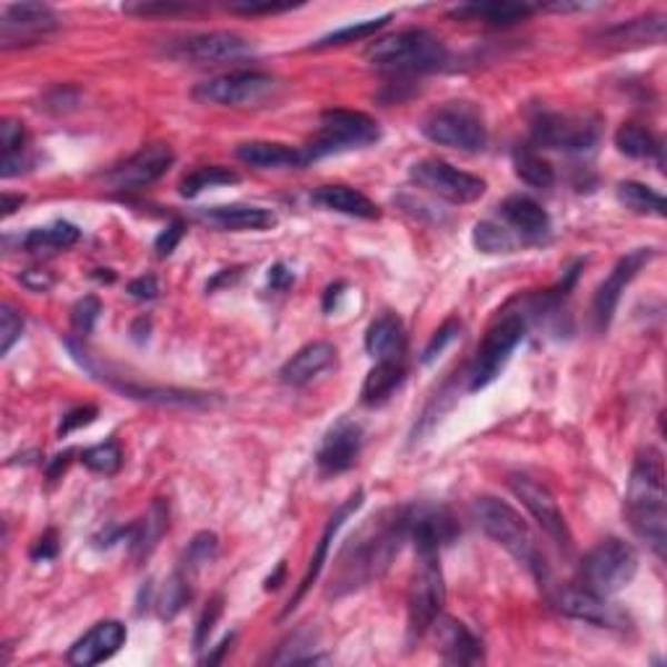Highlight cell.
<instances>
[{
    "label": "cell",
    "instance_id": "ba28073f",
    "mask_svg": "<svg viewBox=\"0 0 667 667\" xmlns=\"http://www.w3.org/2000/svg\"><path fill=\"white\" fill-rule=\"evenodd\" d=\"M446 603V584L438 552H417V568L409 581L407 613L409 639H422L441 616Z\"/></svg>",
    "mask_w": 667,
    "mask_h": 667
},
{
    "label": "cell",
    "instance_id": "9f6ffc18",
    "mask_svg": "<svg viewBox=\"0 0 667 667\" xmlns=\"http://www.w3.org/2000/svg\"><path fill=\"white\" fill-rule=\"evenodd\" d=\"M292 282H295L292 271L287 269L285 263H275V267L269 269V287H271V290L282 292V290H287V287H290Z\"/></svg>",
    "mask_w": 667,
    "mask_h": 667
},
{
    "label": "cell",
    "instance_id": "7bdbcfd3",
    "mask_svg": "<svg viewBox=\"0 0 667 667\" xmlns=\"http://www.w3.org/2000/svg\"><path fill=\"white\" fill-rule=\"evenodd\" d=\"M219 552V537L215 532H199L191 540V545H188L186 550V558H183V571L188 576H193L196 571H201L203 566H209L211 560L217 558Z\"/></svg>",
    "mask_w": 667,
    "mask_h": 667
},
{
    "label": "cell",
    "instance_id": "30bf717a",
    "mask_svg": "<svg viewBox=\"0 0 667 667\" xmlns=\"http://www.w3.org/2000/svg\"><path fill=\"white\" fill-rule=\"evenodd\" d=\"M422 136L438 147L459 151H480L488 143V128L472 104L451 102L422 120Z\"/></svg>",
    "mask_w": 667,
    "mask_h": 667
},
{
    "label": "cell",
    "instance_id": "11a10c76",
    "mask_svg": "<svg viewBox=\"0 0 667 667\" xmlns=\"http://www.w3.org/2000/svg\"><path fill=\"white\" fill-rule=\"evenodd\" d=\"M157 292H159V287H157L155 277H139L128 285V295H133V298H139V300L157 298Z\"/></svg>",
    "mask_w": 667,
    "mask_h": 667
},
{
    "label": "cell",
    "instance_id": "ab89813d",
    "mask_svg": "<svg viewBox=\"0 0 667 667\" xmlns=\"http://www.w3.org/2000/svg\"><path fill=\"white\" fill-rule=\"evenodd\" d=\"M472 242L477 250L482 253H514L517 250V238H514L511 230H506L504 225L490 222V219H482V222L475 225L472 230Z\"/></svg>",
    "mask_w": 667,
    "mask_h": 667
},
{
    "label": "cell",
    "instance_id": "9c48e42d",
    "mask_svg": "<svg viewBox=\"0 0 667 667\" xmlns=\"http://www.w3.org/2000/svg\"><path fill=\"white\" fill-rule=\"evenodd\" d=\"M529 131L542 149L589 151L600 141V118L589 112L540 110L529 123Z\"/></svg>",
    "mask_w": 667,
    "mask_h": 667
},
{
    "label": "cell",
    "instance_id": "681fc988",
    "mask_svg": "<svg viewBox=\"0 0 667 667\" xmlns=\"http://www.w3.org/2000/svg\"><path fill=\"white\" fill-rule=\"evenodd\" d=\"M94 417H97V407H76V409H71V412H68V415L63 417V422H60L58 436L63 438V436H68V434H73L76 428L89 426V422H92Z\"/></svg>",
    "mask_w": 667,
    "mask_h": 667
},
{
    "label": "cell",
    "instance_id": "f907efd6",
    "mask_svg": "<svg viewBox=\"0 0 667 667\" xmlns=\"http://www.w3.org/2000/svg\"><path fill=\"white\" fill-rule=\"evenodd\" d=\"M191 9L193 6H186V3H131V6H126L128 13H141V17H155V13L170 17V13H183Z\"/></svg>",
    "mask_w": 667,
    "mask_h": 667
},
{
    "label": "cell",
    "instance_id": "f35d334b",
    "mask_svg": "<svg viewBox=\"0 0 667 667\" xmlns=\"http://www.w3.org/2000/svg\"><path fill=\"white\" fill-rule=\"evenodd\" d=\"M188 600H191V576H188L183 568H178V571L165 581L162 593L157 597L159 616L176 618Z\"/></svg>",
    "mask_w": 667,
    "mask_h": 667
},
{
    "label": "cell",
    "instance_id": "ffe728a7",
    "mask_svg": "<svg viewBox=\"0 0 667 667\" xmlns=\"http://www.w3.org/2000/svg\"><path fill=\"white\" fill-rule=\"evenodd\" d=\"M362 449V428L350 417H342L339 422H334L329 434L323 436L321 446H318L316 465L323 475H342L347 469L355 467V461L360 457Z\"/></svg>",
    "mask_w": 667,
    "mask_h": 667
},
{
    "label": "cell",
    "instance_id": "603a6c76",
    "mask_svg": "<svg viewBox=\"0 0 667 667\" xmlns=\"http://www.w3.org/2000/svg\"><path fill=\"white\" fill-rule=\"evenodd\" d=\"M362 498H366V496H362V490L352 492V496L347 498L345 504L337 509V514H334V517L329 519V525H326L323 535H321V540H318V548H316V552H313V558H310L308 571H306V576H302L298 593H295V597L290 600V605H287L285 616H290V613H292L295 608H298V603L302 600V595H306L308 589L313 587V581L318 579V574H321V568H323V564H326V558H329V548H331L334 537H337V532H339V529H342L345 521L350 519L352 514L360 509V506H362Z\"/></svg>",
    "mask_w": 667,
    "mask_h": 667
},
{
    "label": "cell",
    "instance_id": "3957f363",
    "mask_svg": "<svg viewBox=\"0 0 667 667\" xmlns=\"http://www.w3.org/2000/svg\"><path fill=\"white\" fill-rule=\"evenodd\" d=\"M472 517L492 542L500 545L509 556L517 558L521 566H527L537 579H545V576H548L545 556L540 552V548H537L532 529H529L527 521L521 519V514L517 509H511L506 500H498L492 496L475 498Z\"/></svg>",
    "mask_w": 667,
    "mask_h": 667
},
{
    "label": "cell",
    "instance_id": "d590c367",
    "mask_svg": "<svg viewBox=\"0 0 667 667\" xmlns=\"http://www.w3.org/2000/svg\"><path fill=\"white\" fill-rule=\"evenodd\" d=\"M81 238L79 227L71 222H52L48 227H37L24 238V248L32 253H42V250H66L71 248L76 240Z\"/></svg>",
    "mask_w": 667,
    "mask_h": 667
},
{
    "label": "cell",
    "instance_id": "f546056e",
    "mask_svg": "<svg viewBox=\"0 0 667 667\" xmlns=\"http://www.w3.org/2000/svg\"><path fill=\"white\" fill-rule=\"evenodd\" d=\"M405 323L397 313H381L366 331V350L376 360L405 358Z\"/></svg>",
    "mask_w": 667,
    "mask_h": 667
},
{
    "label": "cell",
    "instance_id": "91938a15",
    "mask_svg": "<svg viewBox=\"0 0 667 667\" xmlns=\"http://www.w3.org/2000/svg\"><path fill=\"white\" fill-rule=\"evenodd\" d=\"M345 282H337V285H331L329 290H326V295H323V310L326 313H329V310L337 306V300H339V295H342V290H345Z\"/></svg>",
    "mask_w": 667,
    "mask_h": 667
},
{
    "label": "cell",
    "instance_id": "4316f807",
    "mask_svg": "<svg viewBox=\"0 0 667 667\" xmlns=\"http://www.w3.org/2000/svg\"><path fill=\"white\" fill-rule=\"evenodd\" d=\"M500 217L527 240H542L550 235V215L529 196H509L500 203Z\"/></svg>",
    "mask_w": 667,
    "mask_h": 667
},
{
    "label": "cell",
    "instance_id": "6125c7cd",
    "mask_svg": "<svg viewBox=\"0 0 667 667\" xmlns=\"http://www.w3.org/2000/svg\"><path fill=\"white\" fill-rule=\"evenodd\" d=\"M68 459H71V451H66V454H60V457H56V461H52V467H50V480H56V477L60 475V469L68 467Z\"/></svg>",
    "mask_w": 667,
    "mask_h": 667
},
{
    "label": "cell",
    "instance_id": "4dcf8cb0",
    "mask_svg": "<svg viewBox=\"0 0 667 667\" xmlns=\"http://www.w3.org/2000/svg\"><path fill=\"white\" fill-rule=\"evenodd\" d=\"M235 157L250 167H261V170H279V167L306 165L302 149H292L279 141H246L235 149Z\"/></svg>",
    "mask_w": 667,
    "mask_h": 667
},
{
    "label": "cell",
    "instance_id": "db71d44e",
    "mask_svg": "<svg viewBox=\"0 0 667 667\" xmlns=\"http://www.w3.org/2000/svg\"><path fill=\"white\" fill-rule=\"evenodd\" d=\"M29 556H32V560L56 558L58 556V535L56 532H44L40 540L34 542V548H32V552H29Z\"/></svg>",
    "mask_w": 667,
    "mask_h": 667
},
{
    "label": "cell",
    "instance_id": "8fae6325",
    "mask_svg": "<svg viewBox=\"0 0 667 667\" xmlns=\"http://www.w3.org/2000/svg\"><path fill=\"white\" fill-rule=\"evenodd\" d=\"M409 178H412L417 188H422V191L434 193L449 203H475L488 191V183H485L482 178L434 157L420 159V162L409 167Z\"/></svg>",
    "mask_w": 667,
    "mask_h": 667
},
{
    "label": "cell",
    "instance_id": "7dc6e473",
    "mask_svg": "<svg viewBox=\"0 0 667 667\" xmlns=\"http://www.w3.org/2000/svg\"><path fill=\"white\" fill-rule=\"evenodd\" d=\"M100 313H102V306H100V300L97 298H83V300H79L73 306V329L79 331V334H89L94 329V323H97V318H100Z\"/></svg>",
    "mask_w": 667,
    "mask_h": 667
},
{
    "label": "cell",
    "instance_id": "ac0fdd59",
    "mask_svg": "<svg viewBox=\"0 0 667 667\" xmlns=\"http://www.w3.org/2000/svg\"><path fill=\"white\" fill-rule=\"evenodd\" d=\"M550 603L558 613L568 618L584 620L600 628H626V616L616 605L608 603V597L589 593L584 587H558L550 593Z\"/></svg>",
    "mask_w": 667,
    "mask_h": 667
},
{
    "label": "cell",
    "instance_id": "7402d4cb",
    "mask_svg": "<svg viewBox=\"0 0 667 667\" xmlns=\"http://www.w3.org/2000/svg\"><path fill=\"white\" fill-rule=\"evenodd\" d=\"M126 636V626L120 620H102L73 644L71 651H68V663L76 667L100 665L123 647Z\"/></svg>",
    "mask_w": 667,
    "mask_h": 667
},
{
    "label": "cell",
    "instance_id": "d4e9b609",
    "mask_svg": "<svg viewBox=\"0 0 667 667\" xmlns=\"http://www.w3.org/2000/svg\"><path fill=\"white\" fill-rule=\"evenodd\" d=\"M667 19L663 13L651 17L620 21V24L605 29L600 42L605 48H644V44H663L665 42Z\"/></svg>",
    "mask_w": 667,
    "mask_h": 667
},
{
    "label": "cell",
    "instance_id": "836d02e7",
    "mask_svg": "<svg viewBox=\"0 0 667 667\" xmlns=\"http://www.w3.org/2000/svg\"><path fill=\"white\" fill-rule=\"evenodd\" d=\"M616 147L620 155L634 157V159H649V157H659L663 162V143L655 139V133L649 128H644L639 123H626L616 131Z\"/></svg>",
    "mask_w": 667,
    "mask_h": 667
},
{
    "label": "cell",
    "instance_id": "bcb514c9",
    "mask_svg": "<svg viewBox=\"0 0 667 667\" xmlns=\"http://www.w3.org/2000/svg\"><path fill=\"white\" fill-rule=\"evenodd\" d=\"M222 608H225V605H222V597H219V595L211 597L207 608H203L199 624H196V636H193V647L196 649L207 647L209 636H211V631H215L219 616H222Z\"/></svg>",
    "mask_w": 667,
    "mask_h": 667
},
{
    "label": "cell",
    "instance_id": "2e32d148",
    "mask_svg": "<svg viewBox=\"0 0 667 667\" xmlns=\"http://www.w3.org/2000/svg\"><path fill=\"white\" fill-rule=\"evenodd\" d=\"M253 52V42L235 32H203L191 34L170 48V56L191 63H232Z\"/></svg>",
    "mask_w": 667,
    "mask_h": 667
},
{
    "label": "cell",
    "instance_id": "8992f818",
    "mask_svg": "<svg viewBox=\"0 0 667 667\" xmlns=\"http://www.w3.org/2000/svg\"><path fill=\"white\" fill-rule=\"evenodd\" d=\"M378 139H381V128L366 112L326 110L313 139L302 147V157H306V165H310L316 159L342 155V151L366 149Z\"/></svg>",
    "mask_w": 667,
    "mask_h": 667
},
{
    "label": "cell",
    "instance_id": "e0dca14e",
    "mask_svg": "<svg viewBox=\"0 0 667 667\" xmlns=\"http://www.w3.org/2000/svg\"><path fill=\"white\" fill-rule=\"evenodd\" d=\"M172 159L176 155H172L170 143H149V147L136 151L131 159H126L123 165H118L116 170H110L104 180L116 191H139V188H147L162 178L170 170Z\"/></svg>",
    "mask_w": 667,
    "mask_h": 667
},
{
    "label": "cell",
    "instance_id": "9a60e30c",
    "mask_svg": "<svg viewBox=\"0 0 667 667\" xmlns=\"http://www.w3.org/2000/svg\"><path fill=\"white\" fill-rule=\"evenodd\" d=\"M407 540L415 542V552H441L459 537V525L446 506L415 504L405 509Z\"/></svg>",
    "mask_w": 667,
    "mask_h": 667
},
{
    "label": "cell",
    "instance_id": "b9f144b4",
    "mask_svg": "<svg viewBox=\"0 0 667 667\" xmlns=\"http://www.w3.org/2000/svg\"><path fill=\"white\" fill-rule=\"evenodd\" d=\"M389 21H391V17H389V13H386V17L358 21V24L342 27V29H337V32L321 37V40L316 42V48H334V44H350V42L368 40V37H374V34L381 32V29L386 24H389Z\"/></svg>",
    "mask_w": 667,
    "mask_h": 667
},
{
    "label": "cell",
    "instance_id": "d6986e66",
    "mask_svg": "<svg viewBox=\"0 0 667 667\" xmlns=\"http://www.w3.org/2000/svg\"><path fill=\"white\" fill-rule=\"evenodd\" d=\"M655 259V250L651 248H636L631 253H626L624 259H620L608 277H605V282L597 287L595 300H593V313H595V323L597 329L605 331L613 321V313H616L620 295L628 285H631V279L639 275V271L647 267V263Z\"/></svg>",
    "mask_w": 667,
    "mask_h": 667
},
{
    "label": "cell",
    "instance_id": "f5cc1de1",
    "mask_svg": "<svg viewBox=\"0 0 667 667\" xmlns=\"http://www.w3.org/2000/svg\"><path fill=\"white\" fill-rule=\"evenodd\" d=\"M295 9L290 3H235L230 6V11L235 13H246V17H259V13H285Z\"/></svg>",
    "mask_w": 667,
    "mask_h": 667
},
{
    "label": "cell",
    "instance_id": "f6af8a7d",
    "mask_svg": "<svg viewBox=\"0 0 667 667\" xmlns=\"http://www.w3.org/2000/svg\"><path fill=\"white\" fill-rule=\"evenodd\" d=\"M21 331H24V321H21L17 310L6 302V306L0 308V355L11 352V347L21 339Z\"/></svg>",
    "mask_w": 667,
    "mask_h": 667
},
{
    "label": "cell",
    "instance_id": "6da1fadb",
    "mask_svg": "<svg viewBox=\"0 0 667 667\" xmlns=\"http://www.w3.org/2000/svg\"><path fill=\"white\" fill-rule=\"evenodd\" d=\"M407 540L405 509L381 511L368 521L358 535H352L334 566L329 597H345L355 589L368 587L381 579L391 560L399 556L401 542Z\"/></svg>",
    "mask_w": 667,
    "mask_h": 667
},
{
    "label": "cell",
    "instance_id": "680465c9",
    "mask_svg": "<svg viewBox=\"0 0 667 667\" xmlns=\"http://www.w3.org/2000/svg\"><path fill=\"white\" fill-rule=\"evenodd\" d=\"M232 639H235V636H232V634H230V636H225V639L217 644V649H215V651H211V655H207V657H203V659H201V665H217V663H222V657L227 655V649H230V644H232Z\"/></svg>",
    "mask_w": 667,
    "mask_h": 667
},
{
    "label": "cell",
    "instance_id": "7a4b0ae2",
    "mask_svg": "<svg viewBox=\"0 0 667 667\" xmlns=\"http://www.w3.org/2000/svg\"><path fill=\"white\" fill-rule=\"evenodd\" d=\"M667 496H665V469L663 457L647 449L636 459L626 492V519L628 527L647 548L663 560L667 545Z\"/></svg>",
    "mask_w": 667,
    "mask_h": 667
},
{
    "label": "cell",
    "instance_id": "816d5d0a",
    "mask_svg": "<svg viewBox=\"0 0 667 667\" xmlns=\"http://www.w3.org/2000/svg\"><path fill=\"white\" fill-rule=\"evenodd\" d=\"M180 238H183V222H172L170 227H165L162 232H159V238L155 240V250H157V256H170L172 250L178 248V242H180Z\"/></svg>",
    "mask_w": 667,
    "mask_h": 667
},
{
    "label": "cell",
    "instance_id": "7c38bea8",
    "mask_svg": "<svg viewBox=\"0 0 667 667\" xmlns=\"http://www.w3.org/2000/svg\"><path fill=\"white\" fill-rule=\"evenodd\" d=\"M277 87L275 76L261 71H230L215 79L199 83L193 97L209 104H225V108H246V104H259Z\"/></svg>",
    "mask_w": 667,
    "mask_h": 667
},
{
    "label": "cell",
    "instance_id": "4fadbf2b",
    "mask_svg": "<svg viewBox=\"0 0 667 667\" xmlns=\"http://www.w3.org/2000/svg\"><path fill=\"white\" fill-rule=\"evenodd\" d=\"M60 27L58 13L48 3H13L0 13V44L6 50L27 48L50 37Z\"/></svg>",
    "mask_w": 667,
    "mask_h": 667
},
{
    "label": "cell",
    "instance_id": "277c9868",
    "mask_svg": "<svg viewBox=\"0 0 667 667\" xmlns=\"http://www.w3.org/2000/svg\"><path fill=\"white\" fill-rule=\"evenodd\" d=\"M540 313V302H521V308H504L496 321L488 326L480 347H477L475 362L469 368V391H480L492 384L509 362L511 352L525 339L529 316Z\"/></svg>",
    "mask_w": 667,
    "mask_h": 667
},
{
    "label": "cell",
    "instance_id": "c3c4849f",
    "mask_svg": "<svg viewBox=\"0 0 667 667\" xmlns=\"http://www.w3.org/2000/svg\"><path fill=\"white\" fill-rule=\"evenodd\" d=\"M459 334V323L457 321H446L441 329L434 334V339H430L426 352H422V362H434L438 355H441L446 347H449L454 339H457Z\"/></svg>",
    "mask_w": 667,
    "mask_h": 667
},
{
    "label": "cell",
    "instance_id": "52a82bcc",
    "mask_svg": "<svg viewBox=\"0 0 667 667\" xmlns=\"http://www.w3.org/2000/svg\"><path fill=\"white\" fill-rule=\"evenodd\" d=\"M636 571H639V556L631 545L618 537H608L584 556L579 566V587L595 595L613 597L634 581Z\"/></svg>",
    "mask_w": 667,
    "mask_h": 667
},
{
    "label": "cell",
    "instance_id": "5b68a950",
    "mask_svg": "<svg viewBox=\"0 0 667 667\" xmlns=\"http://www.w3.org/2000/svg\"><path fill=\"white\" fill-rule=\"evenodd\" d=\"M366 60L370 66L389 68V71L426 73L444 68L449 52L428 29H401V32L378 37L376 42H370Z\"/></svg>",
    "mask_w": 667,
    "mask_h": 667
},
{
    "label": "cell",
    "instance_id": "44dd1931",
    "mask_svg": "<svg viewBox=\"0 0 667 667\" xmlns=\"http://www.w3.org/2000/svg\"><path fill=\"white\" fill-rule=\"evenodd\" d=\"M430 631L436 634V649L441 655L444 663L449 665H477L482 663L485 649L482 641L469 631L465 624L454 618L438 616L436 624L430 626Z\"/></svg>",
    "mask_w": 667,
    "mask_h": 667
},
{
    "label": "cell",
    "instance_id": "83f0119b",
    "mask_svg": "<svg viewBox=\"0 0 667 667\" xmlns=\"http://www.w3.org/2000/svg\"><path fill=\"white\" fill-rule=\"evenodd\" d=\"M167 527H170V509L162 498L151 500L147 514L131 525V535H128V548H131L133 560H147L165 537Z\"/></svg>",
    "mask_w": 667,
    "mask_h": 667
},
{
    "label": "cell",
    "instance_id": "60d3db41",
    "mask_svg": "<svg viewBox=\"0 0 667 667\" xmlns=\"http://www.w3.org/2000/svg\"><path fill=\"white\" fill-rule=\"evenodd\" d=\"M81 465L97 475H116L123 467V449L118 441H104L81 451Z\"/></svg>",
    "mask_w": 667,
    "mask_h": 667
},
{
    "label": "cell",
    "instance_id": "d6a6232c",
    "mask_svg": "<svg viewBox=\"0 0 667 667\" xmlns=\"http://www.w3.org/2000/svg\"><path fill=\"white\" fill-rule=\"evenodd\" d=\"M535 9L527 3H472V6H459L451 11V17L467 19V21H482L490 27H509L517 21L527 19Z\"/></svg>",
    "mask_w": 667,
    "mask_h": 667
},
{
    "label": "cell",
    "instance_id": "1f68e13d",
    "mask_svg": "<svg viewBox=\"0 0 667 667\" xmlns=\"http://www.w3.org/2000/svg\"><path fill=\"white\" fill-rule=\"evenodd\" d=\"M405 374H407L405 358L378 360L374 370L366 376V384H362V391H360L362 405L368 407L384 405V401L399 389L401 381H405Z\"/></svg>",
    "mask_w": 667,
    "mask_h": 667
},
{
    "label": "cell",
    "instance_id": "484cf974",
    "mask_svg": "<svg viewBox=\"0 0 667 667\" xmlns=\"http://www.w3.org/2000/svg\"><path fill=\"white\" fill-rule=\"evenodd\" d=\"M334 360H337V347L331 342H310L300 347V350L285 362L282 370H279V378H282L287 386H306L308 381H313L316 376H321L326 368H331Z\"/></svg>",
    "mask_w": 667,
    "mask_h": 667
},
{
    "label": "cell",
    "instance_id": "f1b7e54d",
    "mask_svg": "<svg viewBox=\"0 0 667 667\" xmlns=\"http://www.w3.org/2000/svg\"><path fill=\"white\" fill-rule=\"evenodd\" d=\"M310 201L326 211H337V215L358 217V219H378L381 211L366 193L355 191L350 186H321L313 191Z\"/></svg>",
    "mask_w": 667,
    "mask_h": 667
},
{
    "label": "cell",
    "instance_id": "cb8c5ba5",
    "mask_svg": "<svg viewBox=\"0 0 667 667\" xmlns=\"http://www.w3.org/2000/svg\"><path fill=\"white\" fill-rule=\"evenodd\" d=\"M199 217L203 222L217 227V230L230 232H261L277 225V215L261 207H246V203H230V207H209L201 209Z\"/></svg>",
    "mask_w": 667,
    "mask_h": 667
},
{
    "label": "cell",
    "instance_id": "94428289",
    "mask_svg": "<svg viewBox=\"0 0 667 667\" xmlns=\"http://www.w3.org/2000/svg\"><path fill=\"white\" fill-rule=\"evenodd\" d=\"M21 203H24V196H11L3 193V217H11L13 211H17Z\"/></svg>",
    "mask_w": 667,
    "mask_h": 667
},
{
    "label": "cell",
    "instance_id": "8d00e7d4",
    "mask_svg": "<svg viewBox=\"0 0 667 667\" xmlns=\"http://www.w3.org/2000/svg\"><path fill=\"white\" fill-rule=\"evenodd\" d=\"M238 180H240V176L238 172H232L230 167L207 165V167H199V170L188 172V176L180 180V196H186V199H196V196L207 191V188L232 186V183H238Z\"/></svg>",
    "mask_w": 667,
    "mask_h": 667
},
{
    "label": "cell",
    "instance_id": "6f0895ef",
    "mask_svg": "<svg viewBox=\"0 0 667 667\" xmlns=\"http://www.w3.org/2000/svg\"><path fill=\"white\" fill-rule=\"evenodd\" d=\"M21 282H24L29 290H34V292H42V290H48V287L52 285V279L48 277V275H42V271H27L24 277H21Z\"/></svg>",
    "mask_w": 667,
    "mask_h": 667
},
{
    "label": "cell",
    "instance_id": "ee69618b",
    "mask_svg": "<svg viewBox=\"0 0 667 667\" xmlns=\"http://www.w3.org/2000/svg\"><path fill=\"white\" fill-rule=\"evenodd\" d=\"M321 657L313 655V639L306 631H295L287 639L271 663L275 665H306V663H318Z\"/></svg>",
    "mask_w": 667,
    "mask_h": 667
},
{
    "label": "cell",
    "instance_id": "e575fe53",
    "mask_svg": "<svg viewBox=\"0 0 667 667\" xmlns=\"http://www.w3.org/2000/svg\"><path fill=\"white\" fill-rule=\"evenodd\" d=\"M514 172H517L521 183L540 188V191L552 188V183H556V170H552V165L532 149L514 151Z\"/></svg>",
    "mask_w": 667,
    "mask_h": 667
},
{
    "label": "cell",
    "instance_id": "be15d7a7",
    "mask_svg": "<svg viewBox=\"0 0 667 667\" xmlns=\"http://www.w3.org/2000/svg\"><path fill=\"white\" fill-rule=\"evenodd\" d=\"M282 576H285V564H279L277 574L269 576V579H267V589H269V593H271V589H279V581H282Z\"/></svg>",
    "mask_w": 667,
    "mask_h": 667
},
{
    "label": "cell",
    "instance_id": "74e56055",
    "mask_svg": "<svg viewBox=\"0 0 667 667\" xmlns=\"http://www.w3.org/2000/svg\"><path fill=\"white\" fill-rule=\"evenodd\" d=\"M618 201L626 209L636 211V215H649V217H665V199L663 193H657L655 188L636 183V180H626L618 186Z\"/></svg>",
    "mask_w": 667,
    "mask_h": 667
},
{
    "label": "cell",
    "instance_id": "5bb4252c",
    "mask_svg": "<svg viewBox=\"0 0 667 667\" xmlns=\"http://www.w3.org/2000/svg\"><path fill=\"white\" fill-rule=\"evenodd\" d=\"M509 488L514 496L521 500V506L532 514V519L540 525L542 532L548 535L550 540L558 545V548L571 550V545H574L571 532H568L566 517H564V511L558 509V500L552 498V492L527 475H511Z\"/></svg>",
    "mask_w": 667,
    "mask_h": 667
}]
</instances>
